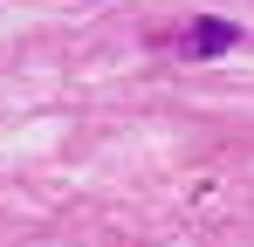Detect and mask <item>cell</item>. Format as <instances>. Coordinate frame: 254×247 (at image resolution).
I'll list each match as a JSON object with an SVG mask.
<instances>
[{"label": "cell", "instance_id": "cell-1", "mask_svg": "<svg viewBox=\"0 0 254 247\" xmlns=\"http://www.w3.org/2000/svg\"><path fill=\"white\" fill-rule=\"evenodd\" d=\"M227 41H234V28H227V21H199V28H192V48H199V55L227 48Z\"/></svg>", "mask_w": 254, "mask_h": 247}]
</instances>
